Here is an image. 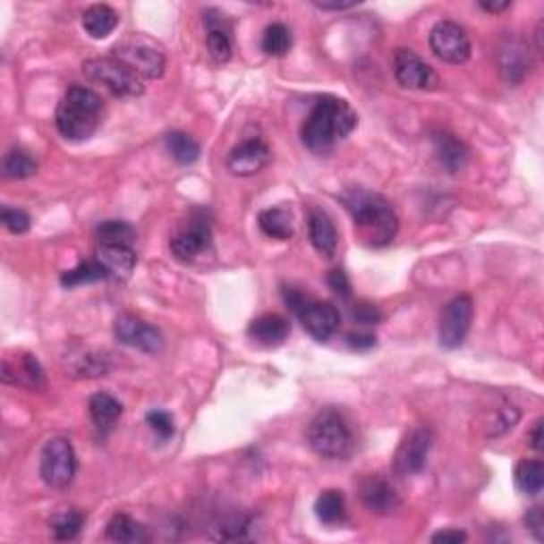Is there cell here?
Listing matches in <instances>:
<instances>
[{"instance_id":"42","label":"cell","mask_w":544,"mask_h":544,"mask_svg":"<svg viewBox=\"0 0 544 544\" xmlns=\"http://www.w3.org/2000/svg\"><path fill=\"white\" fill-rule=\"evenodd\" d=\"M468 534L462 530H442L436 531L432 536V542H442V544H459V542H466Z\"/></svg>"},{"instance_id":"31","label":"cell","mask_w":544,"mask_h":544,"mask_svg":"<svg viewBox=\"0 0 544 544\" xmlns=\"http://www.w3.org/2000/svg\"><path fill=\"white\" fill-rule=\"evenodd\" d=\"M96 238L98 245H128L132 247L136 241V230L128 221L122 219H109L96 228Z\"/></svg>"},{"instance_id":"7","label":"cell","mask_w":544,"mask_h":544,"mask_svg":"<svg viewBox=\"0 0 544 544\" xmlns=\"http://www.w3.org/2000/svg\"><path fill=\"white\" fill-rule=\"evenodd\" d=\"M77 474V453L71 440L51 438L41 453V479L54 489H64Z\"/></svg>"},{"instance_id":"38","label":"cell","mask_w":544,"mask_h":544,"mask_svg":"<svg viewBox=\"0 0 544 544\" xmlns=\"http://www.w3.org/2000/svg\"><path fill=\"white\" fill-rule=\"evenodd\" d=\"M351 319L360 326H377L381 321V310L370 302H357L351 306Z\"/></svg>"},{"instance_id":"12","label":"cell","mask_w":544,"mask_h":544,"mask_svg":"<svg viewBox=\"0 0 544 544\" xmlns=\"http://www.w3.org/2000/svg\"><path fill=\"white\" fill-rule=\"evenodd\" d=\"M300 323L317 343H327L340 327V313L332 302L319 300H304V304L296 310Z\"/></svg>"},{"instance_id":"39","label":"cell","mask_w":544,"mask_h":544,"mask_svg":"<svg viewBox=\"0 0 544 544\" xmlns=\"http://www.w3.org/2000/svg\"><path fill=\"white\" fill-rule=\"evenodd\" d=\"M525 527L531 531V536H534L538 542L544 540V514H542V508L527 510Z\"/></svg>"},{"instance_id":"22","label":"cell","mask_w":544,"mask_h":544,"mask_svg":"<svg viewBox=\"0 0 544 544\" xmlns=\"http://www.w3.org/2000/svg\"><path fill=\"white\" fill-rule=\"evenodd\" d=\"M432 145H434V153H436V157H438L440 166L445 170H449V173H459V170H463V166L468 164V157H470L468 147L463 145L455 134L436 132L432 136Z\"/></svg>"},{"instance_id":"43","label":"cell","mask_w":544,"mask_h":544,"mask_svg":"<svg viewBox=\"0 0 544 544\" xmlns=\"http://www.w3.org/2000/svg\"><path fill=\"white\" fill-rule=\"evenodd\" d=\"M530 446L534 451L540 453L542 451V419H538L534 423V428H531L530 432Z\"/></svg>"},{"instance_id":"41","label":"cell","mask_w":544,"mask_h":544,"mask_svg":"<svg viewBox=\"0 0 544 544\" xmlns=\"http://www.w3.org/2000/svg\"><path fill=\"white\" fill-rule=\"evenodd\" d=\"M347 343L349 347H353L357 351H366L377 344V338L372 336V334H364V332H351L347 334Z\"/></svg>"},{"instance_id":"45","label":"cell","mask_w":544,"mask_h":544,"mask_svg":"<svg viewBox=\"0 0 544 544\" xmlns=\"http://www.w3.org/2000/svg\"><path fill=\"white\" fill-rule=\"evenodd\" d=\"M321 11H344L355 7V3H313Z\"/></svg>"},{"instance_id":"6","label":"cell","mask_w":544,"mask_h":544,"mask_svg":"<svg viewBox=\"0 0 544 544\" xmlns=\"http://www.w3.org/2000/svg\"><path fill=\"white\" fill-rule=\"evenodd\" d=\"M113 58L122 60L128 64L139 77L143 79H160L166 71V55L157 45H153L149 38L132 34L123 38L113 47Z\"/></svg>"},{"instance_id":"34","label":"cell","mask_w":544,"mask_h":544,"mask_svg":"<svg viewBox=\"0 0 544 544\" xmlns=\"http://www.w3.org/2000/svg\"><path fill=\"white\" fill-rule=\"evenodd\" d=\"M105 279H109V276H106V272L102 270V266L96 262V259H89V262H81L79 266H75L72 270H66L64 275H62L60 283L64 287H75V285H83V283H96Z\"/></svg>"},{"instance_id":"35","label":"cell","mask_w":544,"mask_h":544,"mask_svg":"<svg viewBox=\"0 0 544 544\" xmlns=\"http://www.w3.org/2000/svg\"><path fill=\"white\" fill-rule=\"evenodd\" d=\"M85 523V517L79 510H66V513H60L58 517L51 521V530H54V536L58 540H72L81 527Z\"/></svg>"},{"instance_id":"32","label":"cell","mask_w":544,"mask_h":544,"mask_svg":"<svg viewBox=\"0 0 544 544\" xmlns=\"http://www.w3.org/2000/svg\"><path fill=\"white\" fill-rule=\"evenodd\" d=\"M166 149L179 164H194L200 157V145L181 130L166 134Z\"/></svg>"},{"instance_id":"19","label":"cell","mask_w":544,"mask_h":544,"mask_svg":"<svg viewBox=\"0 0 544 544\" xmlns=\"http://www.w3.org/2000/svg\"><path fill=\"white\" fill-rule=\"evenodd\" d=\"M306 228H309V238L313 242V247L326 258H332L338 249V230L334 225L330 215L323 208H309L306 215Z\"/></svg>"},{"instance_id":"24","label":"cell","mask_w":544,"mask_h":544,"mask_svg":"<svg viewBox=\"0 0 544 544\" xmlns=\"http://www.w3.org/2000/svg\"><path fill=\"white\" fill-rule=\"evenodd\" d=\"M81 24L92 38H106L119 24V13L109 4H92L85 9Z\"/></svg>"},{"instance_id":"16","label":"cell","mask_w":544,"mask_h":544,"mask_svg":"<svg viewBox=\"0 0 544 544\" xmlns=\"http://www.w3.org/2000/svg\"><path fill=\"white\" fill-rule=\"evenodd\" d=\"M357 491H360L361 504L374 514H391L402 506L395 487L389 480H385L381 474L364 476Z\"/></svg>"},{"instance_id":"21","label":"cell","mask_w":544,"mask_h":544,"mask_svg":"<svg viewBox=\"0 0 544 544\" xmlns=\"http://www.w3.org/2000/svg\"><path fill=\"white\" fill-rule=\"evenodd\" d=\"M249 338L253 340V343L262 344V347H279V344L285 343V338L289 336V323L285 317L276 315V313H268L258 317V319H253L249 323Z\"/></svg>"},{"instance_id":"18","label":"cell","mask_w":544,"mask_h":544,"mask_svg":"<svg viewBox=\"0 0 544 544\" xmlns=\"http://www.w3.org/2000/svg\"><path fill=\"white\" fill-rule=\"evenodd\" d=\"M96 262L102 266L109 279L126 281L136 268V251L128 245H98Z\"/></svg>"},{"instance_id":"23","label":"cell","mask_w":544,"mask_h":544,"mask_svg":"<svg viewBox=\"0 0 544 544\" xmlns=\"http://www.w3.org/2000/svg\"><path fill=\"white\" fill-rule=\"evenodd\" d=\"M122 412V402L115 400L109 394H94L92 398H89V417H92L96 429L102 434H109L111 429L115 428Z\"/></svg>"},{"instance_id":"36","label":"cell","mask_w":544,"mask_h":544,"mask_svg":"<svg viewBox=\"0 0 544 544\" xmlns=\"http://www.w3.org/2000/svg\"><path fill=\"white\" fill-rule=\"evenodd\" d=\"M0 221L11 234H24V232L30 230V215L21 211V208L4 207L3 213H0Z\"/></svg>"},{"instance_id":"29","label":"cell","mask_w":544,"mask_h":544,"mask_svg":"<svg viewBox=\"0 0 544 544\" xmlns=\"http://www.w3.org/2000/svg\"><path fill=\"white\" fill-rule=\"evenodd\" d=\"M344 508H347L344 506V496H343V491H338V489L321 491V496L317 497V502H315L317 519L326 525L343 523L344 514H347V510Z\"/></svg>"},{"instance_id":"11","label":"cell","mask_w":544,"mask_h":544,"mask_svg":"<svg viewBox=\"0 0 544 544\" xmlns=\"http://www.w3.org/2000/svg\"><path fill=\"white\" fill-rule=\"evenodd\" d=\"M211 224L204 217H191L185 225H181L177 234L170 238V251L183 264H191L196 259H200L204 253L211 251Z\"/></svg>"},{"instance_id":"30","label":"cell","mask_w":544,"mask_h":544,"mask_svg":"<svg viewBox=\"0 0 544 544\" xmlns=\"http://www.w3.org/2000/svg\"><path fill=\"white\" fill-rule=\"evenodd\" d=\"M38 164L21 147H13L3 157V177L4 179H28L37 174Z\"/></svg>"},{"instance_id":"33","label":"cell","mask_w":544,"mask_h":544,"mask_svg":"<svg viewBox=\"0 0 544 544\" xmlns=\"http://www.w3.org/2000/svg\"><path fill=\"white\" fill-rule=\"evenodd\" d=\"M262 49L268 55H272V58H283V55H287L289 49H292V32H289V28L285 24H279V21L270 24L264 30Z\"/></svg>"},{"instance_id":"2","label":"cell","mask_w":544,"mask_h":544,"mask_svg":"<svg viewBox=\"0 0 544 544\" xmlns=\"http://www.w3.org/2000/svg\"><path fill=\"white\" fill-rule=\"evenodd\" d=\"M357 128V113L347 100L336 98V96H323L315 102L309 117L304 119L302 143L306 149L313 153H327L336 147L338 140L347 136Z\"/></svg>"},{"instance_id":"15","label":"cell","mask_w":544,"mask_h":544,"mask_svg":"<svg viewBox=\"0 0 544 544\" xmlns=\"http://www.w3.org/2000/svg\"><path fill=\"white\" fill-rule=\"evenodd\" d=\"M270 147L262 139H247L230 151L225 166L236 177H253L270 162Z\"/></svg>"},{"instance_id":"3","label":"cell","mask_w":544,"mask_h":544,"mask_svg":"<svg viewBox=\"0 0 544 544\" xmlns=\"http://www.w3.org/2000/svg\"><path fill=\"white\" fill-rule=\"evenodd\" d=\"M105 102L85 85H71L55 109V128L66 140H88L100 128Z\"/></svg>"},{"instance_id":"8","label":"cell","mask_w":544,"mask_h":544,"mask_svg":"<svg viewBox=\"0 0 544 544\" xmlns=\"http://www.w3.org/2000/svg\"><path fill=\"white\" fill-rule=\"evenodd\" d=\"M472 317H474L472 298L466 296V293L453 298L440 315V323H438L440 347L449 351L462 347L463 340H466L470 332V326H472Z\"/></svg>"},{"instance_id":"20","label":"cell","mask_w":544,"mask_h":544,"mask_svg":"<svg viewBox=\"0 0 544 544\" xmlns=\"http://www.w3.org/2000/svg\"><path fill=\"white\" fill-rule=\"evenodd\" d=\"M3 381L11 385H21L32 391L45 387V374L38 360L30 353L17 357L15 366H11L9 360L3 361Z\"/></svg>"},{"instance_id":"25","label":"cell","mask_w":544,"mask_h":544,"mask_svg":"<svg viewBox=\"0 0 544 544\" xmlns=\"http://www.w3.org/2000/svg\"><path fill=\"white\" fill-rule=\"evenodd\" d=\"M106 538L119 544H140L147 542L149 536H147V530L139 521H134L123 513H117L106 523Z\"/></svg>"},{"instance_id":"4","label":"cell","mask_w":544,"mask_h":544,"mask_svg":"<svg viewBox=\"0 0 544 544\" xmlns=\"http://www.w3.org/2000/svg\"><path fill=\"white\" fill-rule=\"evenodd\" d=\"M306 440L317 455L323 459H344L353 453L355 440L347 419L334 408L317 412L306 429Z\"/></svg>"},{"instance_id":"14","label":"cell","mask_w":544,"mask_h":544,"mask_svg":"<svg viewBox=\"0 0 544 544\" xmlns=\"http://www.w3.org/2000/svg\"><path fill=\"white\" fill-rule=\"evenodd\" d=\"M115 338L122 344H128V347H134L139 351H145V353H157L162 349L164 338L162 332L157 330L156 326H149V323L139 319L136 315L123 313L115 319Z\"/></svg>"},{"instance_id":"1","label":"cell","mask_w":544,"mask_h":544,"mask_svg":"<svg viewBox=\"0 0 544 544\" xmlns=\"http://www.w3.org/2000/svg\"><path fill=\"white\" fill-rule=\"evenodd\" d=\"M340 202L349 211L357 236L364 245L374 249L387 247L398 234V213L394 204L377 191L364 190V187H347L340 194Z\"/></svg>"},{"instance_id":"46","label":"cell","mask_w":544,"mask_h":544,"mask_svg":"<svg viewBox=\"0 0 544 544\" xmlns=\"http://www.w3.org/2000/svg\"><path fill=\"white\" fill-rule=\"evenodd\" d=\"M536 49L542 51V21H538L536 26Z\"/></svg>"},{"instance_id":"28","label":"cell","mask_w":544,"mask_h":544,"mask_svg":"<svg viewBox=\"0 0 544 544\" xmlns=\"http://www.w3.org/2000/svg\"><path fill=\"white\" fill-rule=\"evenodd\" d=\"M514 485L525 496H538L544 485V466L540 459H521L514 468Z\"/></svg>"},{"instance_id":"40","label":"cell","mask_w":544,"mask_h":544,"mask_svg":"<svg viewBox=\"0 0 544 544\" xmlns=\"http://www.w3.org/2000/svg\"><path fill=\"white\" fill-rule=\"evenodd\" d=\"M327 285H330L334 292L338 293L340 298H347L351 293V283H349V276L344 275V270H332L330 275H327Z\"/></svg>"},{"instance_id":"26","label":"cell","mask_w":544,"mask_h":544,"mask_svg":"<svg viewBox=\"0 0 544 544\" xmlns=\"http://www.w3.org/2000/svg\"><path fill=\"white\" fill-rule=\"evenodd\" d=\"M258 225L268 238L275 241H287L293 234V224H292V213L283 207H272L264 208L258 215Z\"/></svg>"},{"instance_id":"17","label":"cell","mask_w":544,"mask_h":544,"mask_svg":"<svg viewBox=\"0 0 544 544\" xmlns=\"http://www.w3.org/2000/svg\"><path fill=\"white\" fill-rule=\"evenodd\" d=\"M497 66L508 83L517 85L530 75L531 54L523 38L506 37L497 47Z\"/></svg>"},{"instance_id":"10","label":"cell","mask_w":544,"mask_h":544,"mask_svg":"<svg viewBox=\"0 0 544 544\" xmlns=\"http://www.w3.org/2000/svg\"><path fill=\"white\" fill-rule=\"evenodd\" d=\"M429 47H432L436 58L449 64H463L470 60L472 45L466 28L459 26L457 21L442 20L429 32Z\"/></svg>"},{"instance_id":"13","label":"cell","mask_w":544,"mask_h":544,"mask_svg":"<svg viewBox=\"0 0 544 544\" xmlns=\"http://www.w3.org/2000/svg\"><path fill=\"white\" fill-rule=\"evenodd\" d=\"M394 75L406 89H432L438 83L434 68L412 49H398L394 54Z\"/></svg>"},{"instance_id":"27","label":"cell","mask_w":544,"mask_h":544,"mask_svg":"<svg viewBox=\"0 0 544 544\" xmlns=\"http://www.w3.org/2000/svg\"><path fill=\"white\" fill-rule=\"evenodd\" d=\"M207 49L211 54V58L217 62V64H225L232 58V38H230V28L224 26V20H213V17H207Z\"/></svg>"},{"instance_id":"9","label":"cell","mask_w":544,"mask_h":544,"mask_svg":"<svg viewBox=\"0 0 544 544\" xmlns=\"http://www.w3.org/2000/svg\"><path fill=\"white\" fill-rule=\"evenodd\" d=\"M434 445V432L425 425L411 429L394 453V472L398 476L419 474L428 463Z\"/></svg>"},{"instance_id":"44","label":"cell","mask_w":544,"mask_h":544,"mask_svg":"<svg viewBox=\"0 0 544 544\" xmlns=\"http://www.w3.org/2000/svg\"><path fill=\"white\" fill-rule=\"evenodd\" d=\"M479 7L489 11V13H502V11H508L513 7V3H510V0H504V3H479Z\"/></svg>"},{"instance_id":"5","label":"cell","mask_w":544,"mask_h":544,"mask_svg":"<svg viewBox=\"0 0 544 544\" xmlns=\"http://www.w3.org/2000/svg\"><path fill=\"white\" fill-rule=\"evenodd\" d=\"M83 75L89 81L102 85L111 94L122 96V98H132V96L143 94L145 85L143 77H139L128 64H123L117 58H92L83 62Z\"/></svg>"},{"instance_id":"37","label":"cell","mask_w":544,"mask_h":544,"mask_svg":"<svg viewBox=\"0 0 544 544\" xmlns=\"http://www.w3.org/2000/svg\"><path fill=\"white\" fill-rule=\"evenodd\" d=\"M147 425L156 432L157 436H160L162 440L170 438V436L174 434V419L170 412L166 411H149L147 412Z\"/></svg>"}]
</instances>
